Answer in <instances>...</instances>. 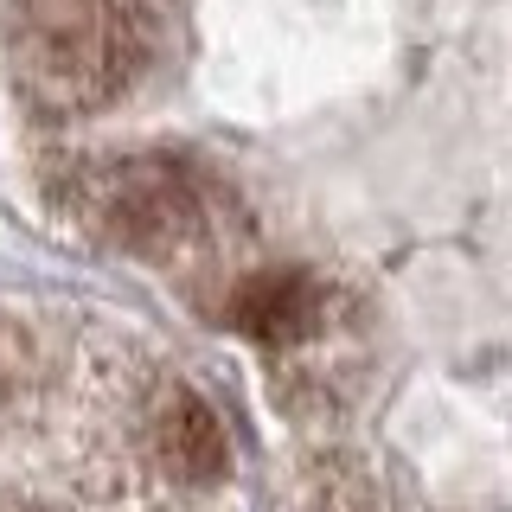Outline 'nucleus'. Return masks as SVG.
<instances>
[{"mask_svg": "<svg viewBox=\"0 0 512 512\" xmlns=\"http://www.w3.org/2000/svg\"><path fill=\"white\" fill-rule=\"evenodd\" d=\"M103 224L135 250H167V244H186L192 231L205 224V205H212V186L186 167V160H167V154H141V160H122V167L103 173Z\"/></svg>", "mask_w": 512, "mask_h": 512, "instance_id": "nucleus-2", "label": "nucleus"}, {"mask_svg": "<svg viewBox=\"0 0 512 512\" xmlns=\"http://www.w3.org/2000/svg\"><path fill=\"white\" fill-rule=\"evenodd\" d=\"M20 77L45 109L109 103L148 58V0H13Z\"/></svg>", "mask_w": 512, "mask_h": 512, "instance_id": "nucleus-1", "label": "nucleus"}, {"mask_svg": "<svg viewBox=\"0 0 512 512\" xmlns=\"http://www.w3.org/2000/svg\"><path fill=\"white\" fill-rule=\"evenodd\" d=\"M231 327L250 333L256 346H301L320 327V282H308L301 269H269L250 276L231 295Z\"/></svg>", "mask_w": 512, "mask_h": 512, "instance_id": "nucleus-3", "label": "nucleus"}, {"mask_svg": "<svg viewBox=\"0 0 512 512\" xmlns=\"http://www.w3.org/2000/svg\"><path fill=\"white\" fill-rule=\"evenodd\" d=\"M160 448H167V468L186 480H205L224 468V423L205 397H173L160 410Z\"/></svg>", "mask_w": 512, "mask_h": 512, "instance_id": "nucleus-4", "label": "nucleus"}]
</instances>
